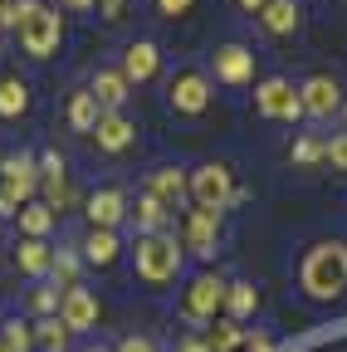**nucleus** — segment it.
<instances>
[{
  "mask_svg": "<svg viewBox=\"0 0 347 352\" xmlns=\"http://www.w3.org/2000/svg\"><path fill=\"white\" fill-rule=\"evenodd\" d=\"M69 338H74V333L64 328V318H59V314L34 323V347H39V352H69Z\"/></svg>",
  "mask_w": 347,
  "mask_h": 352,
  "instance_id": "obj_25",
  "label": "nucleus"
},
{
  "mask_svg": "<svg viewBox=\"0 0 347 352\" xmlns=\"http://www.w3.org/2000/svg\"><path fill=\"white\" fill-rule=\"evenodd\" d=\"M323 162L333 171H347V132H333V138H323Z\"/></svg>",
  "mask_w": 347,
  "mask_h": 352,
  "instance_id": "obj_31",
  "label": "nucleus"
},
{
  "mask_svg": "<svg viewBox=\"0 0 347 352\" xmlns=\"http://www.w3.org/2000/svg\"><path fill=\"white\" fill-rule=\"evenodd\" d=\"M147 191H152L161 206L177 210V206L186 201V171H181V166H157V171L147 176Z\"/></svg>",
  "mask_w": 347,
  "mask_h": 352,
  "instance_id": "obj_18",
  "label": "nucleus"
},
{
  "mask_svg": "<svg viewBox=\"0 0 347 352\" xmlns=\"http://www.w3.org/2000/svg\"><path fill=\"white\" fill-rule=\"evenodd\" d=\"M289 162H298V166H318V162H323V138L303 132V138L289 147Z\"/></svg>",
  "mask_w": 347,
  "mask_h": 352,
  "instance_id": "obj_29",
  "label": "nucleus"
},
{
  "mask_svg": "<svg viewBox=\"0 0 347 352\" xmlns=\"http://www.w3.org/2000/svg\"><path fill=\"white\" fill-rule=\"evenodd\" d=\"M177 352H210V347H205V338H181Z\"/></svg>",
  "mask_w": 347,
  "mask_h": 352,
  "instance_id": "obj_37",
  "label": "nucleus"
},
{
  "mask_svg": "<svg viewBox=\"0 0 347 352\" xmlns=\"http://www.w3.org/2000/svg\"><path fill=\"white\" fill-rule=\"evenodd\" d=\"M259 25L284 39V34H293L303 25V6H298V0H269V6L259 10Z\"/></svg>",
  "mask_w": 347,
  "mask_h": 352,
  "instance_id": "obj_19",
  "label": "nucleus"
},
{
  "mask_svg": "<svg viewBox=\"0 0 347 352\" xmlns=\"http://www.w3.org/2000/svg\"><path fill=\"white\" fill-rule=\"evenodd\" d=\"M205 347H210V352H240V347H245V328H240L235 318H215Z\"/></svg>",
  "mask_w": 347,
  "mask_h": 352,
  "instance_id": "obj_27",
  "label": "nucleus"
},
{
  "mask_svg": "<svg viewBox=\"0 0 347 352\" xmlns=\"http://www.w3.org/2000/svg\"><path fill=\"white\" fill-rule=\"evenodd\" d=\"M127 215L137 220V230H142V235H157V230H166V215H171V206H161L152 191H142V196H137V206L127 210Z\"/></svg>",
  "mask_w": 347,
  "mask_h": 352,
  "instance_id": "obj_23",
  "label": "nucleus"
},
{
  "mask_svg": "<svg viewBox=\"0 0 347 352\" xmlns=\"http://www.w3.org/2000/svg\"><path fill=\"white\" fill-rule=\"evenodd\" d=\"M98 10H103V20H122L127 0H98Z\"/></svg>",
  "mask_w": 347,
  "mask_h": 352,
  "instance_id": "obj_36",
  "label": "nucleus"
},
{
  "mask_svg": "<svg viewBox=\"0 0 347 352\" xmlns=\"http://www.w3.org/2000/svg\"><path fill=\"white\" fill-rule=\"evenodd\" d=\"M25 108H30V83L20 74H5V78H0V118L15 122Z\"/></svg>",
  "mask_w": 347,
  "mask_h": 352,
  "instance_id": "obj_22",
  "label": "nucleus"
},
{
  "mask_svg": "<svg viewBox=\"0 0 347 352\" xmlns=\"http://www.w3.org/2000/svg\"><path fill=\"white\" fill-rule=\"evenodd\" d=\"M54 274H59V284H64V289H74V284H78V254L59 250V254H54Z\"/></svg>",
  "mask_w": 347,
  "mask_h": 352,
  "instance_id": "obj_32",
  "label": "nucleus"
},
{
  "mask_svg": "<svg viewBox=\"0 0 347 352\" xmlns=\"http://www.w3.org/2000/svg\"><path fill=\"white\" fill-rule=\"evenodd\" d=\"M196 10V0H157V15H166V20H186Z\"/></svg>",
  "mask_w": 347,
  "mask_h": 352,
  "instance_id": "obj_34",
  "label": "nucleus"
},
{
  "mask_svg": "<svg viewBox=\"0 0 347 352\" xmlns=\"http://www.w3.org/2000/svg\"><path fill=\"white\" fill-rule=\"evenodd\" d=\"M83 215H89V226H93V230H117L122 220H127V191H122V186H103V191H93L89 201H83Z\"/></svg>",
  "mask_w": 347,
  "mask_h": 352,
  "instance_id": "obj_12",
  "label": "nucleus"
},
{
  "mask_svg": "<svg viewBox=\"0 0 347 352\" xmlns=\"http://www.w3.org/2000/svg\"><path fill=\"white\" fill-rule=\"evenodd\" d=\"M215 83H225V88L254 83V50L249 44H221L215 50Z\"/></svg>",
  "mask_w": 347,
  "mask_h": 352,
  "instance_id": "obj_10",
  "label": "nucleus"
},
{
  "mask_svg": "<svg viewBox=\"0 0 347 352\" xmlns=\"http://www.w3.org/2000/svg\"><path fill=\"white\" fill-rule=\"evenodd\" d=\"M54 220H59V215H54V206H49V201H39V196H34V201H25V206H20V215H15L20 240H45V235L54 230Z\"/></svg>",
  "mask_w": 347,
  "mask_h": 352,
  "instance_id": "obj_17",
  "label": "nucleus"
},
{
  "mask_svg": "<svg viewBox=\"0 0 347 352\" xmlns=\"http://www.w3.org/2000/svg\"><path fill=\"white\" fill-rule=\"evenodd\" d=\"M0 352H15V347H5V342H0Z\"/></svg>",
  "mask_w": 347,
  "mask_h": 352,
  "instance_id": "obj_42",
  "label": "nucleus"
},
{
  "mask_svg": "<svg viewBox=\"0 0 347 352\" xmlns=\"http://www.w3.org/2000/svg\"><path fill=\"white\" fill-rule=\"evenodd\" d=\"M337 113H342V122H347V98H342V108H337Z\"/></svg>",
  "mask_w": 347,
  "mask_h": 352,
  "instance_id": "obj_40",
  "label": "nucleus"
},
{
  "mask_svg": "<svg viewBox=\"0 0 347 352\" xmlns=\"http://www.w3.org/2000/svg\"><path fill=\"white\" fill-rule=\"evenodd\" d=\"M39 182H64V157H59V152H45V157H39Z\"/></svg>",
  "mask_w": 347,
  "mask_h": 352,
  "instance_id": "obj_33",
  "label": "nucleus"
},
{
  "mask_svg": "<svg viewBox=\"0 0 347 352\" xmlns=\"http://www.w3.org/2000/svg\"><path fill=\"white\" fill-rule=\"evenodd\" d=\"M157 69H161V50H157L152 39H133L122 50V78L127 83H152Z\"/></svg>",
  "mask_w": 347,
  "mask_h": 352,
  "instance_id": "obj_14",
  "label": "nucleus"
},
{
  "mask_svg": "<svg viewBox=\"0 0 347 352\" xmlns=\"http://www.w3.org/2000/svg\"><path fill=\"white\" fill-rule=\"evenodd\" d=\"M59 298H64V289H59V284H39V289L30 294L34 314H45V318H54V314H59Z\"/></svg>",
  "mask_w": 347,
  "mask_h": 352,
  "instance_id": "obj_30",
  "label": "nucleus"
},
{
  "mask_svg": "<svg viewBox=\"0 0 347 352\" xmlns=\"http://www.w3.org/2000/svg\"><path fill=\"white\" fill-rule=\"evenodd\" d=\"M98 118H103V108H98V98L89 94V88H83V94H74V98H69V127H74V132H89V138H93Z\"/></svg>",
  "mask_w": 347,
  "mask_h": 352,
  "instance_id": "obj_24",
  "label": "nucleus"
},
{
  "mask_svg": "<svg viewBox=\"0 0 347 352\" xmlns=\"http://www.w3.org/2000/svg\"><path fill=\"white\" fill-rule=\"evenodd\" d=\"M83 352H108V347H83Z\"/></svg>",
  "mask_w": 347,
  "mask_h": 352,
  "instance_id": "obj_41",
  "label": "nucleus"
},
{
  "mask_svg": "<svg viewBox=\"0 0 347 352\" xmlns=\"http://www.w3.org/2000/svg\"><path fill=\"white\" fill-rule=\"evenodd\" d=\"M117 352H157V342H152V338H137V333H133V338H122V342H117Z\"/></svg>",
  "mask_w": 347,
  "mask_h": 352,
  "instance_id": "obj_35",
  "label": "nucleus"
},
{
  "mask_svg": "<svg viewBox=\"0 0 347 352\" xmlns=\"http://www.w3.org/2000/svg\"><path fill=\"white\" fill-rule=\"evenodd\" d=\"M0 342H5V347H15V352H34V323L10 318L5 328H0Z\"/></svg>",
  "mask_w": 347,
  "mask_h": 352,
  "instance_id": "obj_28",
  "label": "nucleus"
},
{
  "mask_svg": "<svg viewBox=\"0 0 347 352\" xmlns=\"http://www.w3.org/2000/svg\"><path fill=\"white\" fill-rule=\"evenodd\" d=\"M20 50L30 54V59H49V54H59V39H64V20L49 10V6H39L20 30Z\"/></svg>",
  "mask_w": 347,
  "mask_h": 352,
  "instance_id": "obj_5",
  "label": "nucleus"
},
{
  "mask_svg": "<svg viewBox=\"0 0 347 352\" xmlns=\"http://www.w3.org/2000/svg\"><path fill=\"white\" fill-rule=\"evenodd\" d=\"M235 171L225 162H201L196 171H186V196L201 210H230L235 206Z\"/></svg>",
  "mask_w": 347,
  "mask_h": 352,
  "instance_id": "obj_3",
  "label": "nucleus"
},
{
  "mask_svg": "<svg viewBox=\"0 0 347 352\" xmlns=\"http://www.w3.org/2000/svg\"><path fill=\"white\" fill-rule=\"evenodd\" d=\"M15 270L30 274V279L49 274V270H54V250H49V240H20V245H15Z\"/></svg>",
  "mask_w": 347,
  "mask_h": 352,
  "instance_id": "obj_20",
  "label": "nucleus"
},
{
  "mask_svg": "<svg viewBox=\"0 0 347 352\" xmlns=\"http://www.w3.org/2000/svg\"><path fill=\"white\" fill-rule=\"evenodd\" d=\"M298 103H303V118H333L342 108V88H337V78L313 74L309 83H298Z\"/></svg>",
  "mask_w": 347,
  "mask_h": 352,
  "instance_id": "obj_13",
  "label": "nucleus"
},
{
  "mask_svg": "<svg viewBox=\"0 0 347 352\" xmlns=\"http://www.w3.org/2000/svg\"><path fill=\"white\" fill-rule=\"evenodd\" d=\"M0 191H5L15 206L34 201L39 196V162L25 157V152H10L5 162H0Z\"/></svg>",
  "mask_w": 347,
  "mask_h": 352,
  "instance_id": "obj_8",
  "label": "nucleus"
},
{
  "mask_svg": "<svg viewBox=\"0 0 347 352\" xmlns=\"http://www.w3.org/2000/svg\"><path fill=\"white\" fill-rule=\"evenodd\" d=\"M225 279L221 274H196L191 279V289H186V318H196V323H215V318H221L225 314Z\"/></svg>",
  "mask_w": 347,
  "mask_h": 352,
  "instance_id": "obj_7",
  "label": "nucleus"
},
{
  "mask_svg": "<svg viewBox=\"0 0 347 352\" xmlns=\"http://www.w3.org/2000/svg\"><path fill=\"white\" fill-rule=\"evenodd\" d=\"M89 94L98 98V108H103V113H122L127 94H133V83L122 78V69H98V74H93V88H89Z\"/></svg>",
  "mask_w": 347,
  "mask_h": 352,
  "instance_id": "obj_16",
  "label": "nucleus"
},
{
  "mask_svg": "<svg viewBox=\"0 0 347 352\" xmlns=\"http://www.w3.org/2000/svg\"><path fill=\"white\" fill-rule=\"evenodd\" d=\"M254 308H259V289H254V284H230V289H225V314H230L235 323L254 318Z\"/></svg>",
  "mask_w": 347,
  "mask_h": 352,
  "instance_id": "obj_26",
  "label": "nucleus"
},
{
  "mask_svg": "<svg viewBox=\"0 0 347 352\" xmlns=\"http://www.w3.org/2000/svg\"><path fill=\"white\" fill-rule=\"evenodd\" d=\"M117 254H122L117 230H89V240H83V259H89L93 270H108V264H117Z\"/></svg>",
  "mask_w": 347,
  "mask_h": 352,
  "instance_id": "obj_21",
  "label": "nucleus"
},
{
  "mask_svg": "<svg viewBox=\"0 0 347 352\" xmlns=\"http://www.w3.org/2000/svg\"><path fill=\"white\" fill-rule=\"evenodd\" d=\"M254 113L259 118H269V122H298L303 118V103H298V88L289 78H265L254 88Z\"/></svg>",
  "mask_w": 347,
  "mask_h": 352,
  "instance_id": "obj_6",
  "label": "nucleus"
},
{
  "mask_svg": "<svg viewBox=\"0 0 347 352\" xmlns=\"http://www.w3.org/2000/svg\"><path fill=\"white\" fill-rule=\"evenodd\" d=\"M166 108L177 113V118H201L210 108V78L201 69H181V74H171L166 83Z\"/></svg>",
  "mask_w": 347,
  "mask_h": 352,
  "instance_id": "obj_4",
  "label": "nucleus"
},
{
  "mask_svg": "<svg viewBox=\"0 0 347 352\" xmlns=\"http://www.w3.org/2000/svg\"><path fill=\"white\" fill-rule=\"evenodd\" d=\"M298 289L309 298H318V303L337 298L347 289V240L309 245V254H303V264H298Z\"/></svg>",
  "mask_w": 347,
  "mask_h": 352,
  "instance_id": "obj_1",
  "label": "nucleus"
},
{
  "mask_svg": "<svg viewBox=\"0 0 347 352\" xmlns=\"http://www.w3.org/2000/svg\"><path fill=\"white\" fill-rule=\"evenodd\" d=\"M133 138H137V127H133V118H127V113H103L98 127H93L98 152H113V157L133 147Z\"/></svg>",
  "mask_w": 347,
  "mask_h": 352,
  "instance_id": "obj_15",
  "label": "nucleus"
},
{
  "mask_svg": "<svg viewBox=\"0 0 347 352\" xmlns=\"http://www.w3.org/2000/svg\"><path fill=\"white\" fill-rule=\"evenodd\" d=\"M181 240L171 235V230H157V235H137V250H133V259H137V279L142 284H152V289H161V284H171L181 274Z\"/></svg>",
  "mask_w": 347,
  "mask_h": 352,
  "instance_id": "obj_2",
  "label": "nucleus"
},
{
  "mask_svg": "<svg viewBox=\"0 0 347 352\" xmlns=\"http://www.w3.org/2000/svg\"><path fill=\"white\" fill-rule=\"evenodd\" d=\"M0 30H5V25H0Z\"/></svg>",
  "mask_w": 347,
  "mask_h": 352,
  "instance_id": "obj_43",
  "label": "nucleus"
},
{
  "mask_svg": "<svg viewBox=\"0 0 347 352\" xmlns=\"http://www.w3.org/2000/svg\"><path fill=\"white\" fill-rule=\"evenodd\" d=\"M215 240H221V210H191L181 226V250L196 259H215Z\"/></svg>",
  "mask_w": 347,
  "mask_h": 352,
  "instance_id": "obj_9",
  "label": "nucleus"
},
{
  "mask_svg": "<svg viewBox=\"0 0 347 352\" xmlns=\"http://www.w3.org/2000/svg\"><path fill=\"white\" fill-rule=\"evenodd\" d=\"M98 294L93 289H83V284H74V289H64V298H59V318H64V328L69 333H89L93 323H98Z\"/></svg>",
  "mask_w": 347,
  "mask_h": 352,
  "instance_id": "obj_11",
  "label": "nucleus"
},
{
  "mask_svg": "<svg viewBox=\"0 0 347 352\" xmlns=\"http://www.w3.org/2000/svg\"><path fill=\"white\" fill-rule=\"evenodd\" d=\"M235 6H240V10H249V15H259V10L269 6V0H235Z\"/></svg>",
  "mask_w": 347,
  "mask_h": 352,
  "instance_id": "obj_39",
  "label": "nucleus"
},
{
  "mask_svg": "<svg viewBox=\"0 0 347 352\" xmlns=\"http://www.w3.org/2000/svg\"><path fill=\"white\" fill-rule=\"evenodd\" d=\"M59 6H64V10H93L98 0H59Z\"/></svg>",
  "mask_w": 347,
  "mask_h": 352,
  "instance_id": "obj_38",
  "label": "nucleus"
}]
</instances>
